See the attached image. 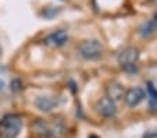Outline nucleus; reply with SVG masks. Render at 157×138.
<instances>
[{
    "instance_id": "nucleus-1",
    "label": "nucleus",
    "mask_w": 157,
    "mask_h": 138,
    "mask_svg": "<svg viewBox=\"0 0 157 138\" xmlns=\"http://www.w3.org/2000/svg\"><path fill=\"white\" fill-rule=\"evenodd\" d=\"M22 120L14 113L6 114L0 119V138H17L21 132Z\"/></svg>"
},
{
    "instance_id": "nucleus-2",
    "label": "nucleus",
    "mask_w": 157,
    "mask_h": 138,
    "mask_svg": "<svg viewBox=\"0 0 157 138\" xmlns=\"http://www.w3.org/2000/svg\"><path fill=\"white\" fill-rule=\"evenodd\" d=\"M103 45L96 39H86L78 46V54L85 60H98L103 54Z\"/></svg>"
},
{
    "instance_id": "nucleus-16",
    "label": "nucleus",
    "mask_w": 157,
    "mask_h": 138,
    "mask_svg": "<svg viewBox=\"0 0 157 138\" xmlns=\"http://www.w3.org/2000/svg\"><path fill=\"white\" fill-rule=\"evenodd\" d=\"M0 53H2V48H0Z\"/></svg>"
},
{
    "instance_id": "nucleus-7",
    "label": "nucleus",
    "mask_w": 157,
    "mask_h": 138,
    "mask_svg": "<svg viewBox=\"0 0 157 138\" xmlns=\"http://www.w3.org/2000/svg\"><path fill=\"white\" fill-rule=\"evenodd\" d=\"M35 105L40 112L49 113V112L53 110L59 103H57V101L54 99V98H52V96H38L35 101Z\"/></svg>"
},
{
    "instance_id": "nucleus-6",
    "label": "nucleus",
    "mask_w": 157,
    "mask_h": 138,
    "mask_svg": "<svg viewBox=\"0 0 157 138\" xmlns=\"http://www.w3.org/2000/svg\"><path fill=\"white\" fill-rule=\"evenodd\" d=\"M68 41V34L65 32L64 30H59L54 31V32L49 34L46 38H44V43L49 46H53V48H60V46H64Z\"/></svg>"
},
{
    "instance_id": "nucleus-15",
    "label": "nucleus",
    "mask_w": 157,
    "mask_h": 138,
    "mask_svg": "<svg viewBox=\"0 0 157 138\" xmlns=\"http://www.w3.org/2000/svg\"><path fill=\"white\" fill-rule=\"evenodd\" d=\"M89 138H99L98 135H89Z\"/></svg>"
},
{
    "instance_id": "nucleus-9",
    "label": "nucleus",
    "mask_w": 157,
    "mask_h": 138,
    "mask_svg": "<svg viewBox=\"0 0 157 138\" xmlns=\"http://www.w3.org/2000/svg\"><path fill=\"white\" fill-rule=\"evenodd\" d=\"M107 92H109L110 99H113L114 102H116L117 99H120V98L124 96V88H122L121 84L113 81V82H110L109 87H107Z\"/></svg>"
},
{
    "instance_id": "nucleus-12",
    "label": "nucleus",
    "mask_w": 157,
    "mask_h": 138,
    "mask_svg": "<svg viewBox=\"0 0 157 138\" xmlns=\"http://www.w3.org/2000/svg\"><path fill=\"white\" fill-rule=\"evenodd\" d=\"M151 22H153L154 28H156V30H157V11L153 14V20H151Z\"/></svg>"
},
{
    "instance_id": "nucleus-13",
    "label": "nucleus",
    "mask_w": 157,
    "mask_h": 138,
    "mask_svg": "<svg viewBox=\"0 0 157 138\" xmlns=\"http://www.w3.org/2000/svg\"><path fill=\"white\" fill-rule=\"evenodd\" d=\"M13 89H14V91H18V89H20V87H18V85H20V81H17V80H15V81L14 82H13Z\"/></svg>"
},
{
    "instance_id": "nucleus-8",
    "label": "nucleus",
    "mask_w": 157,
    "mask_h": 138,
    "mask_svg": "<svg viewBox=\"0 0 157 138\" xmlns=\"http://www.w3.org/2000/svg\"><path fill=\"white\" fill-rule=\"evenodd\" d=\"M32 130L38 135H40V137H44V138H49L52 134H53V130H52V127L49 126L46 121H43V120L35 121V123L32 124Z\"/></svg>"
},
{
    "instance_id": "nucleus-3",
    "label": "nucleus",
    "mask_w": 157,
    "mask_h": 138,
    "mask_svg": "<svg viewBox=\"0 0 157 138\" xmlns=\"http://www.w3.org/2000/svg\"><path fill=\"white\" fill-rule=\"evenodd\" d=\"M138 59H139V50L133 46H128V48L122 49L118 53V64L125 70V71H135V64H136Z\"/></svg>"
},
{
    "instance_id": "nucleus-10",
    "label": "nucleus",
    "mask_w": 157,
    "mask_h": 138,
    "mask_svg": "<svg viewBox=\"0 0 157 138\" xmlns=\"http://www.w3.org/2000/svg\"><path fill=\"white\" fill-rule=\"evenodd\" d=\"M154 31H156V28H154L151 20L150 21H143L142 24L139 25V28H138V34H139L142 38H149V36H151L154 34Z\"/></svg>"
},
{
    "instance_id": "nucleus-4",
    "label": "nucleus",
    "mask_w": 157,
    "mask_h": 138,
    "mask_svg": "<svg viewBox=\"0 0 157 138\" xmlns=\"http://www.w3.org/2000/svg\"><path fill=\"white\" fill-rule=\"evenodd\" d=\"M96 110L100 114L101 117H106V119H110V117H114L117 113V105L113 99H110L109 96H104L101 99H99L98 105H96Z\"/></svg>"
},
{
    "instance_id": "nucleus-14",
    "label": "nucleus",
    "mask_w": 157,
    "mask_h": 138,
    "mask_svg": "<svg viewBox=\"0 0 157 138\" xmlns=\"http://www.w3.org/2000/svg\"><path fill=\"white\" fill-rule=\"evenodd\" d=\"M3 88H4V81L3 80H0V91L3 89Z\"/></svg>"
},
{
    "instance_id": "nucleus-5",
    "label": "nucleus",
    "mask_w": 157,
    "mask_h": 138,
    "mask_svg": "<svg viewBox=\"0 0 157 138\" xmlns=\"http://www.w3.org/2000/svg\"><path fill=\"white\" fill-rule=\"evenodd\" d=\"M145 96H146V93L142 88L133 87V88H129V89L124 93V101H125V103H127V106L135 108V106H138L145 99Z\"/></svg>"
},
{
    "instance_id": "nucleus-11",
    "label": "nucleus",
    "mask_w": 157,
    "mask_h": 138,
    "mask_svg": "<svg viewBox=\"0 0 157 138\" xmlns=\"http://www.w3.org/2000/svg\"><path fill=\"white\" fill-rule=\"evenodd\" d=\"M147 92H149V108L151 110H157V89L151 85V82L147 84Z\"/></svg>"
}]
</instances>
